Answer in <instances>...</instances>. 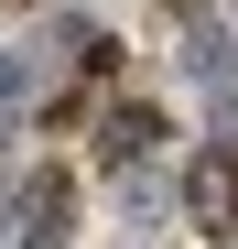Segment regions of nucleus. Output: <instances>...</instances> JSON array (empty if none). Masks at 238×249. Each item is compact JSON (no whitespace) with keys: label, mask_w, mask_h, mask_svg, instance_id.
<instances>
[{"label":"nucleus","mask_w":238,"mask_h":249,"mask_svg":"<svg viewBox=\"0 0 238 249\" xmlns=\"http://www.w3.org/2000/svg\"><path fill=\"white\" fill-rule=\"evenodd\" d=\"M152 141H163V119H152V108H119V119H108V162H141Z\"/></svg>","instance_id":"obj_1"},{"label":"nucleus","mask_w":238,"mask_h":249,"mask_svg":"<svg viewBox=\"0 0 238 249\" xmlns=\"http://www.w3.org/2000/svg\"><path fill=\"white\" fill-rule=\"evenodd\" d=\"M44 98V54H0V108H33Z\"/></svg>","instance_id":"obj_2"}]
</instances>
